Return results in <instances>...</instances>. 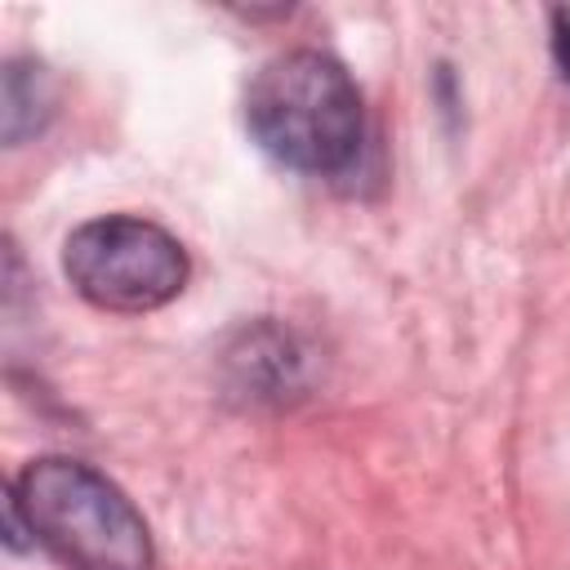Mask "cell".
Wrapping results in <instances>:
<instances>
[{
	"instance_id": "277c9868",
	"label": "cell",
	"mask_w": 570,
	"mask_h": 570,
	"mask_svg": "<svg viewBox=\"0 0 570 570\" xmlns=\"http://www.w3.org/2000/svg\"><path fill=\"white\" fill-rule=\"evenodd\" d=\"M0 116H4V142L9 147L27 142L31 134L45 129V120L53 116V80L40 62L13 58L4 67V107H0Z\"/></svg>"
},
{
	"instance_id": "3957f363",
	"label": "cell",
	"mask_w": 570,
	"mask_h": 570,
	"mask_svg": "<svg viewBox=\"0 0 570 570\" xmlns=\"http://www.w3.org/2000/svg\"><path fill=\"white\" fill-rule=\"evenodd\" d=\"M62 272L102 312H151L187 285V254L160 223L107 214L67 236Z\"/></svg>"
},
{
	"instance_id": "6da1fadb",
	"label": "cell",
	"mask_w": 570,
	"mask_h": 570,
	"mask_svg": "<svg viewBox=\"0 0 570 570\" xmlns=\"http://www.w3.org/2000/svg\"><path fill=\"white\" fill-rule=\"evenodd\" d=\"M254 142L298 174H347L365 142L361 89L321 49H289L258 67L245 89Z\"/></svg>"
},
{
	"instance_id": "7a4b0ae2",
	"label": "cell",
	"mask_w": 570,
	"mask_h": 570,
	"mask_svg": "<svg viewBox=\"0 0 570 570\" xmlns=\"http://www.w3.org/2000/svg\"><path fill=\"white\" fill-rule=\"evenodd\" d=\"M67 570H151V534L116 481L80 459H31L4 499Z\"/></svg>"
},
{
	"instance_id": "5b68a950",
	"label": "cell",
	"mask_w": 570,
	"mask_h": 570,
	"mask_svg": "<svg viewBox=\"0 0 570 570\" xmlns=\"http://www.w3.org/2000/svg\"><path fill=\"white\" fill-rule=\"evenodd\" d=\"M552 58H557L561 80L570 85V9H557L552 13Z\"/></svg>"
}]
</instances>
